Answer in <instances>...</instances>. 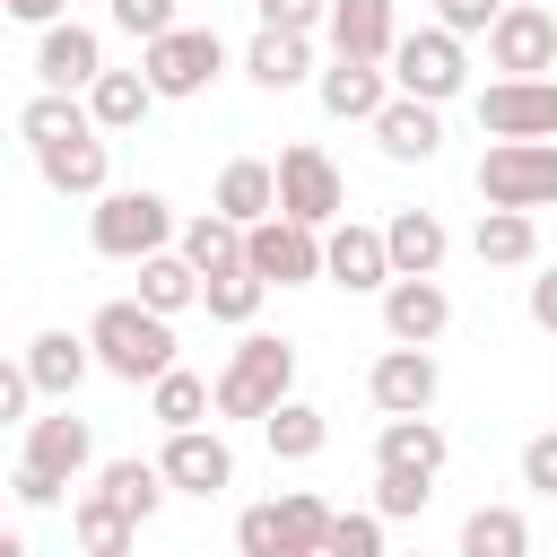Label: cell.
Here are the masks:
<instances>
[{"label": "cell", "instance_id": "6da1fadb", "mask_svg": "<svg viewBox=\"0 0 557 557\" xmlns=\"http://www.w3.org/2000/svg\"><path fill=\"white\" fill-rule=\"evenodd\" d=\"M87 348L113 383H157V374H174V313H157L139 296H113V305L87 313Z\"/></svg>", "mask_w": 557, "mask_h": 557}, {"label": "cell", "instance_id": "7a4b0ae2", "mask_svg": "<svg viewBox=\"0 0 557 557\" xmlns=\"http://www.w3.org/2000/svg\"><path fill=\"white\" fill-rule=\"evenodd\" d=\"M278 400H296V339L244 331L226 374H218V418H270Z\"/></svg>", "mask_w": 557, "mask_h": 557}, {"label": "cell", "instance_id": "3957f363", "mask_svg": "<svg viewBox=\"0 0 557 557\" xmlns=\"http://www.w3.org/2000/svg\"><path fill=\"white\" fill-rule=\"evenodd\" d=\"M87 244L104 252V261H148V252H165L174 244V200L165 191H104L96 209H87Z\"/></svg>", "mask_w": 557, "mask_h": 557}, {"label": "cell", "instance_id": "277c9868", "mask_svg": "<svg viewBox=\"0 0 557 557\" xmlns=\"http://www.w3.org/2000/svg\"><path fill=\"white\" fill-rule=\"evenodd\" d=\"M479 200L487 209H557V139H496L479 157Z\"/></svg>", "mask_w": 557, "mask_h": 557}, {"label": "cell", "instance_id": "5b68a950", "mask_svg": "<svg viewBox=\"0 0 557 557\" xmlns=\"http://www.w3.org/2000/svg\"><path fill=\"white\" fill-rule=\"evenodd\" d=\"M139 70H148V87L157 96H209L218 78H226V35L218 26H174V35H157V44H139Z\"/></svg>", "mask_w": 557, "mask_h": 557}, {"label": "cell", "instance_id": "8992f818", "mask_svg": "<svg viewBox=\"0 0 557 557\" xmlns=\"http://www.w3.org/2000/svg\"><path fill=\"white\" fill-rule=\"evenodd\" d=\"M392 87H400V96H426V104H453V96L470 87L461 35H453V26H409V35L392 44Z\"/></svg>", "mask_w": 557, "mask_h": 557}, {"label": "cell", "instance_id": "52a82bcc", "mask_svg": "<svg viewBox=\"0 0 557 557\" xmlns=\"http://www.w3.org/2000/svg\"><path fill=\"white\" fill-rule=\"evenodd\" d=\"M278 218H305V226H322V235L348 218V183H339L331 148H313V139L278 148Z\"/></svg>", "mask_w": 557, "mask_h": 557}, {"label": "cell", "instance_id": "ba28073f", "mask_svg": "<svg viewBox=\"0 0 557 557\" xmlns=\"http://www.w3.org/2000/svg\"><path fill=\"white\" fill-rule=\"evenodd\" d=\"M244 261H252L270 287H313V278H322V226H305V218H261V226H244Z\"/></svg>", "mask_w": 557, "mask_h": 557}, {"label": "cell", "instance_id": "9c48e42d", "mask_svg": "<svg viewBox=\"0 0 557 557\" xmlns=\"http://www.w3.org/2000/svg\"><path fill=\"white\" fill-rule=\"evenodd\" d=\"M435 392H444V366H435V348H383L374 366H366V400L383 409V418H426L435 409Z\"/></svg>", "mask_w": 557, "mask_h": 557}, {"label": "cell", "instance_id": "30bf717a", "mask_svg": "<svg viewBox=\"0 0 557 557\" xmlns=\"http://www.w3.org/2000/svg\"><path fill=\"white\" fill-rule=\"evenodd\" d=\"M487 61H496L505 78H548V70H557V9L505 0V17L487 26Z\"/></svg>", "mask_w": 557, "mask_h": 557}, {"label": "cell", "instance_id": "8fae6325", "mask_svg": "<svg viewBox=\"0 0 557 557\" xmlns=\"http://www.w3.org/2000/svg\"><path fill=\"white\" fill-rule=\"evenodd\" d=\"M479 131L487 139H557V78H496V87H479Z\"/></svg>", "mask_w": 557, "mask_h": 557}, {"label": "cell", "instance_id": "7c38bea8", "mask_svg": "<svg viewBox=\"0 0 557 557\" xmlns=\"http://www.w3.org/2000/svg\"><path fill=\"white\" fill-rule=\"evenodd\" d=\"M322 278L331 287H348V296H383L400 270H392V244H383V226H357V218H339L331 235H322Z\"/></svg>", "mask_w": 557, "mask_h": 557}, {"label": "cell", "instance_id": "4fadbf2b", "mask_svg": "<svg viewBox=\"0 0 557 557\" xmlns=\"http://www.w3.org/2000/svg\"><path fill=\"white\" fill-rule=\"evenodd\" d=\"M157 461H165V487L174 496H226L235 487V444L218 426H174Z\"/></svg>", "mask_w": 557, "mask_h": 557}, {"label": "cell", "instance_id": "5bb4252c", "mask_svg": "<svg viewBox=\"0 0 557 557\" xmlns=\"http://www.w3.org/2000/svg\"><path fill=\"white\" fill-rule=\"evenodd\" d=\"M35 78H44V87H61V96H87V87L104 78V35H96V26H78V17L44 26V35H35Z\"/></svg>", "mask_w": 557, "mask_h": 557}, {"label": "cell", "instance_id": "9a60e30c", "mask_svg": "<svg viewBox=\"0 0 557 557\" xmlns=\"http://www.w3.org/2000/svg\"><path fill=\"white\" fill-rule=\"evenodd\" d=\"M313 96H322L331 122H374L400 87H392V61H348V52H331V70L313 78Z\"/></svg>", "mask_w": 557, "mask_h": 557}, {"label": "cell", "instance_id": "2e32d148", "mask_svg": "<svg viewBox=\"0 0 557 557\" xmlns=\"http://www.w3.org/2000/svg\"><path fill=\"white\" fill-rule=\"evenodd\" d=\"M35 174H44L61 200H104V191H113V148H104V131H78V139L35 148Z\"/></svg>", "mask_w": 557, "mask_h": 557}, {"label": "cell", "instance_id": "e0dca14e", "mask_svg": "<svg viewBox=\"0 0 557 557\" xmlns=\"http://www.w3.org/2000/svg\"><path fill=\"white\" fill-rule=\"evenodd\" d=\"M383 331H392L400 348H435V339L453 331L444 278H392V287H383Z\"/></svg>", "mask_w": 557, "mask_h": 557}, {"label": "cell", "instance_id": "ac0fdd59", "mask_svg": "<svg viewBox=\"0 0 557 557\" xmlns=\"http://www.w3.org/2000/svg\"><path fill=\"white\" fill-rule=\"evenodd\" d=\"M366 131H374V148H383L392 165H426V157L444 148V104H426V96H392Z\"/></svg>", "mask_w": 557, "mask_h": 557}, {"label": "cell", "instance_id": "d6986e66", "mask_svg": "<svg viewBox=\"0 0 557 557\" xmlns=\"http://www.w3.org/2000/svg\"><path fill=\"white\" fill-rule=\"evenodd\" d=\"M17 461L52 470V479H78V470H96V426H87V418H70V400H61L52 418H26V444H17Z\"/></svg>", "mask_w": 557, "mask_h": 557}, {"label": "cell", "instance_id": "ffe728a7", "mask_svg": "<svg viewBox=\"0 0 557 557\" xmlns=\"http://www.w3.org/2000/svg\"><path fill=\"white\" fill-rule=\"evenodd\" d=\"M322 44L348 52V61H392V44H400V0H331Z\"/></svg>", "mask_w": 557, "mask_h": 557}, {"label": "cell", "instance_id": "44dd1931", "mask_svg": "<svg viewBox=\"0 0 557 557\" xmlns=\"http://www.w3.org/2000/svg\"><path fill=\"white\" fill-rule=\"evenodd\" d=\"M383 244H392V270H400V278H435L444 252H453V226H444L435 209H392V218H383Z\"/></svg>", "mask_w": 557, "mask_h": 557}, {"label": "cell", "instance_id": "7402d4cb", "mask_svg": "<svg viewBox=\"0 0 557 557\" xmlns=\"http://www.w3.org/2000/svg\"><path fill=\"white\" fill-rule=\"evenodd\" d=\"M244 78H252V87H270V96H287V87L322 78V70H313V35H278V26H261V35L244 44Z\"/></svg>", "mask_w": 557, "mask_h": 557}, {"label": "cell", "instance_id": "603a6c76", "mask_svg": "<svg viewBox=\"0 0 557 557\" xmlns=\"http://www.w3.org/2000/svg\"><path fill=\"white\" fill-rule=\"evenodd\" d=\"M209 209H226L235 226H261V218H278V165H261V157H226V165H218V191H209Z\"/></svg>", "mask_w": 557, "mask_h": 557}, {"label": "cell", "instance_id": "cb8c5ba5", "mask_svg": "<svg viewBox=\"0 0 557 557\" xmlns=\"http://www.w3.org/2000/svg\"><path fill=\"white\" fill-rule=\"evenodd\" d=\"M87 366H96L87 331H35V339H26V374H35L44 400H70V392L87 383Z\"/></svg>", "mask_w": 557, "mask_h": 557}, {"label": "cell", "instance_id": "d4e9b609", "mask_svg": "<svg viewBox=\"0 0 557 557\" xmlns=\"http://www.w3.org/2000/svg\"><path fill=\"white\" fill-rule=\"evenodd\" d=\"M453 461V435L435 426V418H383V435H374V470H418V479H435Z\"/></svg>", "mask_w": 557, "mask_h": 557}, {"label": "cell", "instance_id": "484cf974", "mask_svg": "<svg viewBox=\"0 0 557 557\" xmlns=\"http://www.w3.org/2000/svg\"><path fill=\"white\" fill-rule=\"evenodd\" d=\"M470 252H479L487 270H531V261H540V218H531V209H479Z\"/></svg>", "mask_w": 557, "mask_h": 557}, {"label": "cell", "instance_id": "4316f807", "mask_svg": "<svg viewBox=\"0 0 557 557\" xmlns=\"http://www.w3.org/2000/svg\"><path fill=\"white\" fill-rule=\"evenodd\" d=\"M96 496H104V505H122L131 522H157V505H165L174 487H165V461L122 453V461H96Z\"/></svg>", "mask_w": 557, "mask_h": 557}, {"label": "cell", "instance_id": "83f0119b", "mask_svg": "<svg viewBox=\"0 0 557 557\" xmlns=\"http://www.w3.org/2000/svg\"><path fill=\"white\" fill-rule=\"evenodd\" d=\"M157 104H165V96L148 87V70H104V78L87 87V113H96V131H104V139H113V131H139Z\"/></svg>", "mask_w": 557, "mask_h": 557}, {"label": "cell", "instance_id": "f1b7e54d", "mask_svg": "<svg viewBox=\"0 0 557 557\" xmlns=\"http://www.w3.org/2000/svg\"><path fill=\"white\" fill-rule=\"evenodd\" d=\"M139 531H148V522H131L122 505H104L96 487L70 505V540H78V557H131V548H139Z\"/></svg>", "mask_w": 557, "mask_h": 557}, {"label": "cell", "instance_id": "f546056e", "mask_svg": "<svg viewBox=\"0 0 557 557\" xmlns=\"http://www.w3.org/2000/svg\"><path fill=\"white\" fill-rule=\"evenodd\" d=\"M78 131H96V113H87V96H61V87H35V96L17 104V139H26V148H52V139H78Z\"/></svg>", "mask_w": 557, "mask_h": 557}, {"label": "cell", "instance_id": "4dcf8cb0", "mask_svg": "<svg viewBox=\"0 0 557 557\" xmlns=\"http://www.w3.org/2000/svg\"><path fill=\"white\" fill-rule=\"evenodd\" d=\"M174 252L209 278V270H235L244 261V226L226 218V209H200V218H183V235H174Z\"/></svg>", "mask_w": 557, "mask_h": 557}, {"label": "cell", "instance_id": "1f68e13d", "mask_svg": "<svg viewBox=\"0 0 557 557\" xmlns=\"http://www.w3.org/2000/svg\"><path fill=\"white\" fill-rule=\"evenodd\" d=\"M209 409H218V383H200L191 366H174V374H157L148 383V418L174 435V426H209Z\"/></svg>", "mask_w": 557, "mask_h": 557}, {"label": "cell", "instance_id": "d6a6232c", "mask_svg": "<svg viewBox=\"0 0 557 557\" xmlns=\"http://www.w3.org/2000/svg\"><path fill=\"white\" fill-rule=\"evenodd\" d=\"M261 444H270V461H313V453L331 444V418H322L313 400H278V409L261 418Z\"/></svg>", "mask_w": 557, "mask_h": 557}, {"label": "cell", "instance_id": "836d02e7", "mask_svg": "<svg viewBox=\"0 0 557 557\" xmlns=\"http://www.w3.org/2000/svg\"><path fill=\"white\" fill-rule=\"evenodd\" d=\"M461 557H531L522 505H470L461 513Z\"/></svg>", "mask_w": 557, "mask_h": 557}, {"label": "cell", "instance_id": "e575fe53", "mask_svg": "<svg viewBox=\"0 0 557 557\" xmlns=\"http://www.w3.org/2000/svg\"><path fill=\"white\" fill-rule=\"evenodd\" d=\"M261 296H270V278H261L252 261H235V270H209V278H200V305H209V322H235V331L261 313Z\"/></svg>", "mask_w": 557, "mask_h": 557}, {"label": "cell", "instance_id": "d590c367", "mask_svg": "<svg viewBox=\"0 0 557 557\" xmlns=\"http://www.w3.org/2000/svg\"><path fill=\"white\" fill-rule=\"evenodd\" d=\"M139 305H157V313H191V305H200V270H191L183 252H148V261H139Z\"/></svg>", "mask_w": 557, "mask_h": 557}, {"label": "cell", "instance_id": "8d00e7d4", "mask_svg": "<svg viewBox=\"0 0 557 557\" xmlns=\"http://www.w3.org/2000/svg\"><path fill=\"white\" fill-rule=\"evenodd\" d=\"M331 513H339V505H322L313 487H287V496H278V531H287V557H322V540H331Z\"/></svg>", "mask_w": 557, "mask_h": 557}, {"label": "cell", "instance_id": "74e56055", "mask_svg": "<svg viewBox=\"0 0 557 557\" xmlns=\"http://www.w3.org/2000/svg\"><path fill=\"white\" fill-rule=\"evenodd\" d=\"M426 496H435V479H418V470H374V513H383V522H418Z\"/></svg>", "mask_w": 557, "mask_h": 557}, {"label": "cell", "instance_id": "f35d334b", "mask_svg": "<svg viewBox=\"0 0 557 557\" xmlns=\"http://www.w3.org/2000/svg\"><path fill=\"white\" fill-rule=\"evenodd\" d=\"M322 557H392V548H383V513H374V505H366V513H331Z\"/></svg>", "mask_w": 557, "mask_h": 557}, {"label": "cell", "instance_id": "ab89813d", "mask_svg": "<svg viewBox=\"0 0 557 557\" xmlns=\"http://www.w3.org/2000/svg\"><path fill=\"white\" fill-rule=\"evenodd\" d=\"M235 557H287V531H278V496L235 513Z\"/></svg>", "mask_w": 557, "mask_h": 557}, {"label": "cell", "instance_id": "60d3db41", "mask_svg": "<svg viewBox=\"0 0 557 557\" xmlns=\"http://www.w3.org/2000/svg\"><path fill=\"white\" fill-rule=\"evenodd\" d=\"M113 26H122V35H139V44H157V35H174V26H183V9H174V0H113Z\"/></svg>", "mask_w": 557, "mask_h": 557}, {"label": "cell", "instance_id": "b9f144b4", "mask_svg": "<svg viewBox=\"0 0 557 557\" xmlns=\"http://www.w3.org/2000/svg\"><path fill=\"white\" fill-rule=\"evenodd\" d=\"M252 17L278 26V35H322L331 26V0H252Z\"/></svg>", "mask_w": 557, "mask_h": 557}, {"label": "cell", "instance_id": "7bdbcfd3", "mask_svg": "<svg viewBox=\"0 0 557 557\" xmlns=\"http://www.w3.org/2000/svg\"><path fill=\"white\" fill-rule=\"evenodd\" d=\"M522 487H531V496H548V505H557V426H540V435H531V444H522Z\"/></svg>", "mask_w": 557, "mask_h": 557}, {"label": "cell", "instance_id": "ee69618b", "mask_svg": "<svg viewBox=\"0 0 557 557\" xmlns=\"http://www.w3.org/2000/svg\"><path fill=\"white\" fill-rule=\"evenodd\" d=\"M496 17H505V0H435V26H453L461 44H470V35H487Z\"/></svg>", "mask_w": 557, "mask_h": 557}, {"label": "cell", "instance_id": "f6af8a7d", "mask_svg": "<svg viewBox=\"0 0 557 557\" xmlns=\"http://www.w3.org/2000/svg\"><path fill=\"white\" fill-rule=\"evenodd\" d=\"M61 487H70V479H52V470H35V461H17V470H9V496H17L26 513H44V505H61Z\"/></svg>", "mask_w": 557, "mask_h": 557}, {"label": "cell", "instance_id": "bcb514c9", "mask_svg": "<svg viewBox=\"0 0 557 557\" xmlns=\"http://www.w3.org/2000/svg\"><path fill=\"white\" fill-rule=\"evenodd\" d=\"M26 409H35V374H26V357H17V366L0 374V418H26Z\"/></svg>", "mask_w": 557, "mask_h": 557}, {"label": "cell", "instance_id": "7dc6e473", "mask_svg": "<svg viewBox=\"0 0 557 557\" xmlns=\"http://www.w3.org/2000/svg\"><path fill=\"white\" fill-rule=\"evenodd\" d=\"M522 305H531V322H540V331H548V339H557V270H540V278H531V296H522Z\"/></svg>", "mask_w": 557, "mask_h": 557}, {"label": "cell", "instance_id": "c3c4849f", "mask_svg": "<svg viewBox=\"0 0 557 557\" xmlns=\"http://www.w3.org/2000/svg\"><path fill=\"white\" fill-rule=\"evenodd\" d=\"M0 9H9V17H17V26H35V35H44V26H61V17H70V0H0Z\"/></svg>", "mask_w": 557, "mask_h": 557}, {"label": "cell", "instance_id": "681fc988", "mask_svg": "<svg viewBox=\"0 0 557 557\" xmlns=\"http://www.w3.org/2000/svg\"><path fill=\"white\" fill-rule=\"evenodd\" d=\"M0 557H35V548H26V540H17V531H9V540H0Z\"/></svg>", "mask_w": 557, "mask_h": 557}, {"label": "cell", "instance_id": "f907efd6", "mask_svg": "<svg viewBox=\"0 0 557 557\" xmlns=\"http://www.w3.org/2000/svg\"><path fill=\"white\" fill-rule=\"evenodd\" d=\"M400 557H426V548H400Z\"/></svg>", "mask_w": 557, "mask_h": 557}]
</instances>
